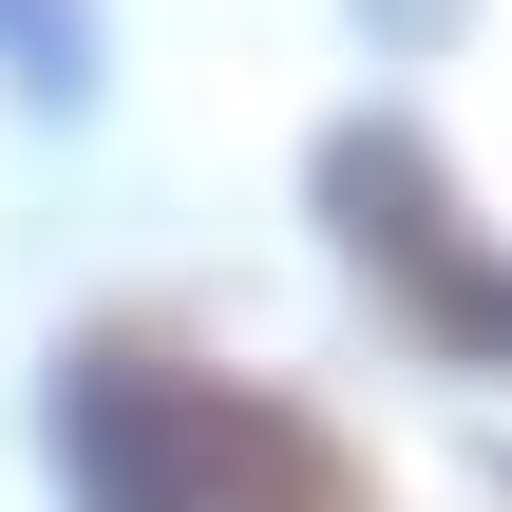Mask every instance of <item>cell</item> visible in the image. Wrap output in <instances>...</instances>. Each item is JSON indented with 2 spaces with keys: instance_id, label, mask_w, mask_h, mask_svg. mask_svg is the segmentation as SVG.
Wrapping results in <instances>:
<instances>
[{
  "instance_id": "obj_1",
  "label": "cell",
  "mask_w": 512,
  "mask_h": 512,
  "mask_svg": "<svg viewBox=\"0 0 512 512\" xmlns=\"http://www.w3.org/2000/svg\"><path fill=\"white\" fill-rule=\"evenodd\" d=\"M57 475L76 512H361V456L209 361H76L57 380Z\"/></svg>"
},
{
  "instance_id": "obj_3",
  "label": "cell",
  "mask_w": 512,
  "mask_h": 512,
  "mask_svg": "<svg viewBox=\"0 0 512 512\" xmlns=\"http://www.w3.org/2000/svg\"><path fill=\"white\" fill-rule=\"evenodd\" d=\"M0 19H19V38H38V0H0ZM38 57H57V38H38Z\"/></svg>"
},
{
  "instance_id": "obj_2",
  "label": "cell",
  "mask_w": 512,
  "mask_h": 512,
  "mask_svg": "<svg viewBox=\"0 0 512 512\" xmlns=\"http://www.w3.org/2000/svg\"><path fill=\"white\" fill-rule=\"evenodd\" d=\"M323 209H342L361 285H399V304H418V342H456V361H512V266L475 247L456 171H437L418 133H342V152H323Z\"/></svg>"
}]
</instances>
